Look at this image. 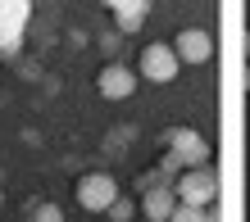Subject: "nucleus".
Wrapping results in <instances>:
<instances>
[{
    "label": "nucleus",
    "mask_w": 250,
    "mask_h": 222,
    "mask_svg": "<svg viewBox=\"0 0 250 222\" xmlns=\"http://www.w3.org/2000/svg\"><path fill=\"white\" fill-rule=\"evenodd\" d=\"M159 172H164V177H168V182H178V177L187 172V164H182V159H178V150H164V159H159Z\"/></svg>",
    "instance_id": "11"
},
{
    "label": "nucleus",
    "mask_w": 250,
    "mask_h": 222,
    "mask_svg": "<svg viewBox=\"0 0 250 222\" xmlns=\"http://www.w3.org/2000/svg\"><path fill=\"white\" fill-rule=\"evenodd\" d=\"M246 91H250V64H246Z\"/></svg>",
    "instance_id": "15"
},
{
    "label": "nucleus",
    "mask_w": 250,
    "mask_h": 222,
    "mask_svg": "<svg viewBox=\"0 0 250 222\" xmlns=\"http://www.w3.org/2000/svg\"><path fill=\"white\" fill-rule=\"evenodd\" d=\"M114 200H119V182H114L109 172H86V177H78V204H82L86 213H105Z\"/></svg>",
    "instance_id": "3"
},
{
    "label": "nucleus",
    "mask_w": 250,
    "mask_h": 222,
    "mask_svg": "<svg viewBox=\"0 0 250 222\" xmlns=\"http://www.w3.org/2000/svg\"><path fill=\"white\" fill-rule=\"evenodd\" d=\"M32 222H64V209H60V204H37Z\"/></svg>",
    "instance_id": "13"
},
{
    "label": "nucleus",
    "mask_w": 250,
    "mask_h": 222,
    "mask_svg": "<svg viewBox=\"0 0 250 222\" xmlns=\"http://www.w3.org/2000/svg\"><path fill=\"white\" fill-rule=\"evenodd\" d=\"M173 209H178V190H173V186H155V190H146V195H141L146 222H168Z\"/></svg>",
    "instance_id": "7"
},
{
    "label": "nucleus",
    "mask_w": 250,
    "mask_h": 222,
    "mask_svg": "<svg viewBox=\"0 0 250 222\" xmlns=\"http://www.w3.org/2000/svg\"><path fill=\"white\" fill-rule=\"evenodd\" d=\"M168 150H178V159L187 168H205L209 164V141L200 136V131H191V127H173L168 136H164Z\"/></svg>",
    "instance_id": "4"
},
{
    "label": "nucleus",
    "mask_w": 250,
    "mask_h": 222,
    "mask_svg": "<svg viewBox=\"0 0 250 222\" xmlns=\"http://www.w3.org/2000/svg\"><path fill=\"white\" fill-rule=\"evenodd\" d=\"M0 204H5V186H0Z\"/></svg>",
    "instance_id": "17"
},
{
    "label": "nucleus",
    "mask_w": 250,
    "mask_h": 222,
    "mask_svg": "<svg viewBox=\"0 0 250 222\" xmlns=\"http://www.w3.org/2000/svg\"><path fill=\"white\" fill-rule=\"evenodd\" d=\"M0 14H5V0H0Z\"/></svg>",
    "instance_id": "18"
},
{
    "label": "nucleus",
    "mask_w": 250,
    "mask_h": 222,
    "mask_svg": "<svg viewBox=\"0 0 250 222\" xmlns=\"http://www.w3.org/2000/svg\"><path fill=\"white\" fill-rule=\"evenodd\" d=\"M100 5H109V9H119V5H123V0H100Z\"/></svg>",
    "instance_id": "14"
},
{
    "label": "nucleus",
    "mask_w": 250,
    "mask_h": 222,
    "mask_svg": "<svg viewBox=\"0 0 250 222\" xmlns=\"http://www.w3.org/2000/svg\"><path fill=\"white\" fill-rule=\"evenodd\" d=\"M173 55H178L182 64H209V55H214V37L205 32V27H182V32L173 37Z\"/></svg>",
    "instance_id": "5"
},
{
    "label": "nucleus",
    "mask_w": 250,
    "mask_h": 222,
    "mask_svg": "<svg viewBox=\"0 0 250 222\" xmlns=\"http://www.w3.org/2000/svg\"><path fill=\"white\" fill-rule=\"evenodd\" d=\"M96 91L105 100H127L132 91H137V73H132L127 64H105L96 77Z\"/></svg>",
    "instance_id": "6"
},
{
    "label": "nucleus",
    "mask_w": 250,
    "mask_h": 222,
    "mask_svg": "<svg viewBox=\"0 0 250 222\" xmlns=\"http://www.w3.org/2000/svg\"><path fill=\"white\" fill-rule=\"evenodd\" d=\"M178 64H182V59L173 55L168 41H150V46L141 50V68H137V77L155 82V86H168L173 77H178Z\"/></svg>",
    "instance_id": "2"
},
{
    "label": "nucleus",
    "mask_w": 250,
    "mask_h": 222,
    "mask_svg": "<svg viewBox=\"0 0 250 222\" xmlns=\"http://www.w3.org/2000/svg\"><path fill=\"white\" fill-rule=\"evenodd\" d=\"M27 5H32V0H27Z\"/></svg>",
    "instance_id": "19"
},
{
    "label": "nucleus",
    "mask_w": 250,
    "mask_h": 222,
    "mask_svg": "<svg viewBox=\"0 0 250 222\" xmlns=\"http://www.w3.org/2000/svg\"><path fill=\"white\" fill-rule=\"evenodd\" d=\"M246 64H250V37H246Z\"/></svg>",
    "instance_id": "16"
},
{
    "label": "nucleus",
    "mask_w": 250,
    "mask_h": 222,
    "mask_svg": "<svg viewBox=\"0 0 250 222\" xmlns=\"http://www.w3.org/2000/svg\"><path fill=\"white\" fill-rule=\"evenodd\" d=\"M173 190H178V204H191V209H214L218 200V172L205 164V168H187L178 182H173Z\"/></svg>",
    "instance_id": "1"
},
{
    "label": "nucleus",
    "mask_w": 250,
    "mask_h": 222,
    "mask_svg": "<svg viewBox=\"0 0 250 222\" xmlns=\"http://www.w3.org/2000/svg\"><path fill=\"white\" fill-rule=\"evenodd\" d=\"M168 222H218V213H214V209H191V204H178Z\"/></svg>",
    "instance_id": "9"
},
{
    "label": "nucleus",
    "mask_w": 250,
    "mask_h": 222,
    "mask_svg": "<svg viewBox=\"0 0 250 222\" xmlns=\"http://www.w3.org/2000/svg\"><path fill=\"white\" fill-rule=\"evenodd\" d=\"M146 18H150V0H123V5L114 9V27H119V37L141 32Z\"/></svg>",
    "instance_id": "8"
},
{
    "label": "nucleus",
    "mask_w": 250,
    "mask_h": 222,
    "mask_svg": "<svg viewBox=\"0 0 250 222\" xmlns=\"http://www.w3.org/2000/svg\"><path fill=\"white\" fill-rule=\"evenodd\" d=\"M137 186H141V195H146V190H155V186H173V182H168L159 168H150V172H141V177H137Z\"/></svg>",
    "instance_id": "12"
},
{
    "label": "nucleus",
    "mask_w": 250,
    "mask_h": 222,
    "mask_svg": "<svg viewBox=\"0 0 250 222\" xmlns=\"http://www.w3.org/2000/svg\"><path fill=\"white\" fill-rule=\"evenodd\" d=\"M105 218H109V222H132V218H137V204H132L127 195H119V200L105 209Z\"/></svg>",
    "instance_id": "10"
}]
</instances>
